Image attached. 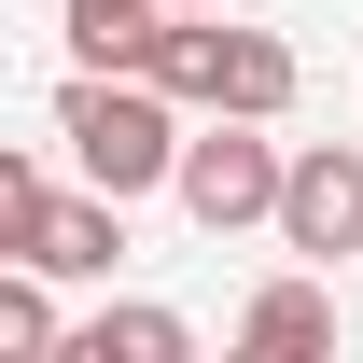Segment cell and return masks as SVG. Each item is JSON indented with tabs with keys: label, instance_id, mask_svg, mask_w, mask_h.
<instances>
[{
	"label": "cell",
	"instance_id": "6da1fadb",
	"mask_svg": "<svg viewBox=\"0 0 363 363\" xmlns=\"http://www.w3.org/2000/svg\"><path fill=\"white\" fill-rule=\"evenodd\" d=\"M182 98L154 84V70H84V84L56 98V140L84 154V182H112V196H154V182H182Z\"/></svg>",
	"mask_w": 363,
	"mask_h": 363
},
{
	"label": "cell",
	"instance_id": "7a4b0ae2",
	"mask_svg": "<svg viewBox=\"0 0 363 363\" xmlns=\"http://www.w3.org/2000/svg\"><path fill=\"white\" fill-rule=\"evenodd\" d=\"M279 182H294V154L266 140V112H210V140H182V210L210 238L279 224Z\"/></svg>",
	"mask_w": 363,
	"mask_h": 363
},
{
	"label": "cell",
	"instance_id": "3957f363",
	"mask_svg": "<svg viewBox=\"0 0 363 363\" xmlns=\"http://www.w3.org/2000/svg\"><path fill=\"white\" fill-rule=\"evenodd\" d=\"M279 252H308V266L363 252V154L350 140H308V154H294V182H279Z\"/></svg>",
	"mask_w": 363,
	"mask_h": 363
},
{
	"label": "cell",
	"instance_id": "277c9868",
	"mask_svg": "<svg viewBox=\"0 0 363 363\" xmlns=\"http://www.w3.org/2000/svg\"><path fill=\"white\" fill-rule=\"evenodd\" d=\"M238 350L252 363H321L335 350V294H321V279H266V294L238 308Z\"/></svg>",
	"mask_w": 363,
	"mask_h": 363
},
{
	"label": "cell",
	"instance_id": "5b68a950",
	"mask_svg": "<svg viewBox=\"0 0 363 363\" xmlns=\"http://www.w3.org/2000/svg\"><path fill=\"white\" fill-rule=\"evenodd\" d=\"M112 252H126V196L98 182V196H56V224H43L28 266H43V279H112Z\"/></svg>",
	"mask_w": 363,
	"mask_h": 363
},
{
	"label": "cell",
	"instance_id": "8992f818",
	"mask_svg": "<svg viewBox=\"0 0 363 363\" xmlns=\"http://www.w3.org/2000/svg\"><path fill=\"white\" fill-rule=\"evenodd\" d=\"M224 43H238V28H210V14H182V0H168V28H154V56H140V70H154L168 98H196V112H210V98H224Z\"/></svg>",
	"mask_w": 363,
	"mask_h": 363
},
{
	"label": "cell",
	"instance_id": "52a82bcc",
	"mask_svg": "<svg viewBox=\"0 0 363 363\" xmlns=\"http://www.w3.org/2000/svg\"><path fill=\"white\" fill-rule=\"evenodd\" d=\"M154 28H168V0H70V56L84 70H140Z\"/></svg>",
	"mask_w": 363,
	"mask_h": 363
},
{
	"label": "cell",
	"instance_id": "ba28073f",
	"mask_svg": "<svg viewBox=\"0 0 363 363\" xmlns=\"http://www.w3.org/2000/svg\"><path fill=\"white\" fill-rule=\"evenodd\" d=\"M210 112H294V43H279V28H238L224 43V98H210Z\"/></svg>",
	"mask_w": 363,
	"mask_h": 363
},
{
	"label": "cell",
	"instance_id": "9c48e42d",
	"mask_svg": "<svg viewBox=\"0 0 363 363\" xmlns=\"http://www.w3.org/2000/svg\"><path fill=\"white\" fill-rule=\"evenodd\" d=\"M196 335H182V308H98L84 335H70V363H182Z\"/></svg>",
	"mask_w": 363,
	"mask_h": 363
},
{
	"label": "cell",
	"instance_id": "30bf717a",
	"mask_svg": "<svg viewBox=\"0 0 363 363\" xmlns=\"http://www.w3.org/2000/svg\"><path fill=\"white\" fill-rule=\"evenodd\" d=\"M43 224H56V182L28 168V154H0V252L28 266V252H43Z\"/></svg>",
	"mask_w": 363,
	"mask_h": 363
},
{
	"label": "cell",
	"instance_id": "8fae6325",
	"mask_svg": "<svg viewBox=\"0 0 363 363\" xmlns=\"http://www.w3.org/2000/svg\"><path fill=\"white\" fill-rule=\"evenodd\" d=\"M0 350H14V363H43V350H56V308H43V266H14V279H0Z\"/></svg>",
	"mask_w": 363,
	"mask_h": 363
},
{
	"label": "cell",
	"instance_id": "7c38bea8",
	"mask_svg": "<svg viewBox=\"0 0 363 363\" xmlns=\"http://www.w3.org/2000/svg\"><path fill=\"white\" fill-rule=\"evenodd\" d=\"M182 14H224V0H182Z\"/></svg>",
	"mask_w": 363,
	"mask_h": 363
}]
</instances>
